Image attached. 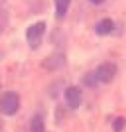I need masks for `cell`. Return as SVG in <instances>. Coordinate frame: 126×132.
Listing matches in <instances>:
<instances>
[{"label": "cell", "mask_w": 126, "mask_h": 132, "mask_svg": "<svg viewBox=\"0 0 126 132\" xmlns=\"http://www.w3.org/2000/svg\"><path fill=\"white\" fill-rule=\"evenodd\" d=\"M20 108V96L15 92H6L0 98V112L3 115L12 116Z\"/></svg>", "instance_id": "1"}, {"label": "cell", "mask_w": 126, "mask_h": 132, "mask_svg": "<svg viewBox=\"0 0 126 132\" xmlns=\"http://www.w3.org/2000/svg\"><path fill=\"white\" fill-rule=\"evenodd\" d=\"M46 32V23L43 21L31 25L26 30V41L32 50H37L42 43V38Z\"/></svg>", "instance_id": "2"}, {"label": "cell", "mask_w": 126, "mask_h": 132, "mask_svg": "<svg viewBox=\"0 0 126 132\" xmlns=\"http://www.w3.org/2000/svg\"><path fill=\"white\" fill-rule=\"evenodd\" d=\"M116 73H117L116 64L113 63V62H104V63L97 67L95 72H94V77L99 83L108 84L115 78Z\"/></svg>", "instance_id": "3"}, {"label": "cell", "mask_w": 126, "mask_h": 132, "mask_svg": "<svg viewBox=\"0 0 126 132\" xmlns=\"http://www.w3.org/2000/svg\"><path fill=\"white\" fill-rule=\"evenodd\" d=\"M63 99H64L66 104L68 105L69 109L77 110L82 105L83 94H82V90L78 89L77 86H69L63 93Z\"/></svg>", "instance_id": "4"}, {"label": "cell", "mask_w": 126, "mask_h": 132, "mask_svg": "<svg viewBox=\"0 0 126 132\" xmlns=\"http://www.w3.org/2000/svg\"><path fill=\"white\" fill-rule=\"evenodd\" d=\"M66 63V58L62 53H56L51 57H48L42 62V67L46 68L47 70H56V69L62 68Z\"/></svg>", "instance_id": "5"}, {"label": "cell", "mask_w": 126, "mask_h": 132, "mask_svg": "<svg viewBox=\"0 0 126 132\" xmlns=\"http://www.w3.org/2000/svg\"><path fill=\"white\" fill-rule=\"evenodd\" d=\"M114 27V21L109 17H105V19H101L100 21H98V23L95 25V34L99 36H106L113 32Z\"/></svg>", "instance_id": "6"}, {"label": "cell", "mask_w": 126, "mask_h": 132, "mask_svg": "<svg viewBox=\"0 0 126 132\" xmlns=\"http://www.w3.org/2000/svg\"><path fill=\"white\" fill-rule=\"evenodd\" d=\"M29 132H45V120L43 116L40 114H36L32 116L30 121Z\"/></svg>", "instance_id": "7"}, {"label": "cell", "mask_w": 126, "mask_h": 132, "mask_svg": "<svg viewBox=\"0 0 126 132\" xmlns=\"http://www.w3.org/2000/svg\"><path fill=\"white\" fill-rule=\"evenodd\" d=\"M70 0H54V6H56V14L57 17H63L69 9Z\"/></svg>", "instance_id": "8"}, {"label": "cell", "mask_w": 126, "mask_h": 132, "mask_svg": "<svg viewBox=\"0 0 126 132\" xmlns=\"http://www.w3.org/2000/svg\"><path fill=\"white\" fill-rule=\"evenodd\" d=\"M125 126H126V120L125 117H122V116H119V117H116L113 121V131L114 132H122Z\"/></svg>", "instance_id": "9"}, {"label": "cell", "mask_w": 126, "mask_h": 132, "mask_svg": "<svg viewBox=\"0 0 126 132\" xmlns=\"http://www.w3.org/2000/svg\"><path fill=\"white\" fill-rule=\"evenodd\" d=\"M95 83H97V79H95V77H94V73H88V74L84 77V84L88 86H94L95 85Z\"/></svg>", "instance_id": "10"}, {"label": "cell", "mask_w": 126, "mask_h": 132, "mask_svg": "<svg viewBox=\"0 0 126 132\" xmlns=\"http://www.w3.org/2000/svg\"><path fill=\"white\" fill-rule=\"evenodd\" d=\"M90 3H93V4H95V5H99V4H101V3H104L105 0H89Z\"/></svg>", "instance_id": "11"}, {"label": "cell", "mask_w": 126, "mask_h": 132, "mask_svg": "<svg viewBox=\"0 0 126 132\" xmlns=\"http://www.w3.org/2000/svg\"><path fill=\"white\" fill-rule=\"evenodd\" d=\"M3 130H4V121L0 119V132H3Z\"/></svg>", "instance_id": "12"}, {"label": "cell", "mask_w": 126, "mask_h": 132, "mask_svg": "<svg viewBox=\"0 0 126 132\" xmlns=\"http://www.w3.org/2000/svg\"><path fill=\"white\" fill-rule=\"evenodd\" d=\"M0 89H1V84H0Z\"/></svg>", "instance_id": "13"}]
</instances>
